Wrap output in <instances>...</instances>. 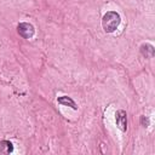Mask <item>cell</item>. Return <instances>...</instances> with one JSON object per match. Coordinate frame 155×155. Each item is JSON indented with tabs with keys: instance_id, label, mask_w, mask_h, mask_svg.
Returning a JSON list of instances; mask_svg holds the SVG:
<instances>
[{
	"instance_id": "6da1fadb",
	"label": "cell",
	"mask_w": 155,
	"mask_h": 155,
	"mask_svg": "<svg viewBox=\"0 0 155 155\" xmlns=\"http://www.w3.org/2000/svg\"><path fill=\"white\" fill-rule=\"evenodd\" d=\"M121 17L116 11H108L102 18V27L107 33H113L120 25Z\"/></svg>"
},
{
	"instance_id": "7a4b0ae2",
	"label": "cell",
	"mask_w": 155,
	"mask_h": 155,
	"mask_svg": "<svg viewBox=\"0 0 155 155\" xmlns=\"http://www.w3.org/2000/svg\"><path fill=\"white\" fill-rule=\"evenodd\" d=\"M17 31H18V34H19L22 38H24V39H30V38L34 35L35 29H34V27H33L30 23L22 22V23H19V24L17 25Z\"/></svg>"
},
{
	"instance_id": "3957f363",
	"label": "cell",
	"mask_w": 155,
	"mask_h": 155,
	"mask_svg": "<svg viewBox=\"0 0 155 155\" xmlns=\"http://www.w3.org/2000/svg\"><path fill=\"white\" fill-rule=\"evenodd\" d=\"M115 121H116V126L121 131H126L127 130V115H126L125 110H117L116 111Z\"/></svg>"
},
{
	"instance_id": "277c9868",
	"label": "cell",
	"mask_w": 155,
	"mask_h": 155,
	"mask_svg": "<svg viewBox=\"0 0 155 155\" xmlns=\"http://www.w3.org/2000/svg\"><path fill=\"white\" fill-rule=\"evenodd\" d=\"M57 102H58L59 104H62V105L70 107V108H73L74 110H76V109H78V107H76L75 102H74L70 97H68V96H61V97H58V98H57Z\"/></svg>"
},
{
	"instance_id": "5b68a950",
	"label": "cell",
	"mask_w": 155,
	"mask_h": 155,
	"mask_svg": "<svg viewBox=\"0 0 155 155\" xmlns=\"http://www.w3.org/2000/svg\"><path fill=\"white\" fill-rule=\"evenodd\" d=\"M13 151V145L10 140H1L0 142V154L7 155Z\"/></svg>"
},
{
	"instance_id": "8992f818",
	"label": "cell",
	"mask_w": 155,
	"mask_h": 155,
	"mask_svg": "<svg viewBox=\"0 0 155 155\" xmlns=\"http://www.w3.org/2000/svg\"><path fill=\"white\" fill-rule=\"evenodd\" d=\"M140 53L145 58H151L154 56V47L149 44H144V45L140 46Z\"/></svg>"
},
{
	"instance_id": "52a82bcc",
	"label": "cell",
	"mask_w": 155,
	"mask_h": 155,
	"mask_svg": "<svg viewBox=\"0 0 155 155\" xmlns=\"http://www.w3.org/2000/svg\"><path fill=\"white\" fill-rule=\"evenodd\" d=\"M140 122H142V125L144 127H148L149 126V119L145 117V116H140Z\"/></svg>"
}]
</instances>
